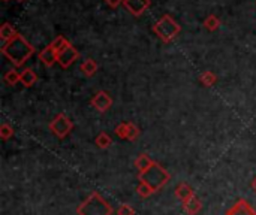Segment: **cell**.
Masks as SVG:
<instances>
[{
	"label": "cell",
	"instance_id": "cell-1",
	"mask_svg": "<svg viewBox=\"0 0 256 215\" xmlns=\"http://www.w3.org/2000/svg\"><path fill=\"white\" fill-rule=\"evenodd\" d=\"M2 54L12 64H15L16 67H20V66H22L34 54V48L32 46V43L24 36H21L18 33L14 39H10L9 42L3 43Z\"/></svg>",
	"mask_w": 256,
	"mask_h": 215
},
{
	"label": "cell",
	"instance_id": "cell-2",
	"mask_svg": "<svg viewBox=\"0 0 256 215\" xmlns=\"http://www.w3.org/2000/svg\"><path fill=\"white\" fill-rule=\"evenodd\" d=\"M152 30H153V33H154L162 42L168 43V42L174 40V39L180 34L182 25L174 19L172 15L165 13V15H162V16L153 24V28H152Z\"/></svg>",
	"mask_w": 256,
	"mask_h": 215
},
{
	"label": "cell",
	"instance_id": "cell-3",
	"mask_svg": "<svg viewBox=\"0 0 256 215\" xmlns=\"http://www.w3.org/2000/svg\"><path fill=\"white\" fill-rule=\"evenodd\" d=\"M138 177H140V183L147 184L153 192L160 190L168 183V180H170V174L156 162L147 171L138 174Z\"/></svg>",
	"mask_w": 256,
	"mask_h": 215
},
{
	"label": "cell",
	"instance_id": "cell-4",
	"mask_svg": "<svg viewBox=\"0 0 256 215\" xmlns=\"http://www.w3.org/2000/svg\"><path fill=\"white\" fill-rule=\"evenodd\" d=\"M78 215H111L112 208L98 193H92L76 210Z\"/></svg>",
	"mask_w": 256,
	"mask_h": 215
},
{
	"label": "cell",
	"instance_id": "cell-5",
	"mask_svg": "<svg viewBox=\"0 0 256 215\" xmlns=\"http://www.w3.org/2000/svg\"><path fill=\"white\" fill-rule=\"evenodd\" d=\"M74 129V123L64 115V114H58L54 117V120L50 123V130L52 132V135H56L58 139L66 138Z\"/></svg>",
	"mask_w": 256,
	"mask_h": 215
},
{
	"label": "cell",
	"instance_id": "cell-6",
	"mask_svg": "<svg viewBox=\"0 0 256 215\" xmlns=\"http://www.w3.org/2000/svg\"><path fill=\"white\" fill-rule=\"evenodd\" d=\"M90 105L99 112H106L112 106V97L106 91L100 90L90 99Z\"/></svg>",
	"mask_w": 256,
	"mask_h": 215
},
{
	"label": "cell",
	"instance_id": "cell-7",
	"mask_svg": "<svg viewBox=\"0 0 256 215\" xmlns=\"http://www.w3.org/2000/svg\"><path fill=\"white\" fill-rule=\"evenodd\" d=\"M80 58V51L74 46V45H69L64 51H62L57 57V63L63 67V69H68L72 63H75L76 60Z\"/></svg>",
	"mask_w": 256,
	"mask_h": 215
},
{
	"label": "cell",
	"instance_id": "cell-8",
	"mask_svg": "<svg viewBox=\"0 0 256 215\" xmlns=\"http://www.w3.org/2000/svg\"><path fill=\"white\" fill-rule=\"evenodd\" d=\"M123 4L134 16H140L152 6V0H124Z\"/></svg>",
	"mask_w": 256,
	"mask_h": 215
},
{
	"label": "cell",
	"instance_id": "cell-9",
	"mask_svg": "<svg viewBox=\"0 0 256 215\" xmlns=\"http://www.w3.org/2000/svg\"><path fill=\"white\" fill-rule=\"evenodd\" d=\"M226 215H256V211L246 199H240L226 211Z\"/></svg>",
	"mask_w": 256,
	"mask_h": 215
},
{
	"label": "cell",
	"instance_id": "cell-10",
	"mask_svg": "<svg viewBox=\"0 0 256 215\" xmlns=\"http://www.w3.org/2000/svg\"><path fill=\"white\" fill-rule=\"evenodd\" d=\"M38 57H39V60H40L45 66L51 67L54 63H57V57H58V54L54 51V48H52L51 45H48V46H45V48L38 54Z\"/></svg>",
	"mask_w": 256,
	"mask_h": 215
},
{
	"label": "cell",
	"instance_id": "cell-11",
	"mask_svg": "<svg viewBox=\"0 0 256 215\" xmlns=\"http://www.w3.org/2000/svg\"><path fill=\"white\" fill-rule=\"evenodd\" d=\"M201 208H202V204H201V201L195 195L183 202V210L186 211L188 215H196L201 211Z\"/></svg>",
	"mask_w": 256,
	"mask_h": 215
},
{
	"label": "cell",
	"instance_id": "cell-12",
	"mask_svg": "<svg viewBox=\"0 0 256 215\" xmlns=\"http://www.w3.org/2000/svg\"><path fill=\"white\" fill-rule=\"evenodd\" d=\"M21 73V84L24 85V87H33L34 84H36V81H38V75L33 72V69H30V67H26L24 70H21L20 72Z\"/></svg>",
	"mask_w": 256,
	"mask_h": 215
},
{
	"label": "cell",
	"instance_id": "cell-13",
	"mask_svg": "<svg viewBox=\"0 0 256 215\" xmlns=\"http://www.w3.org/2000/svg\"><path fill=\"white\" fill-rule=\"evenodd\" d=\"M195 193H194V190H192V187L189 186V184H186V183H180L177 187H176V196H177V199H180L182 202H184L186 199H189L190 196H194Z\"/></svg>",
	"mask_w": 256,
	"mask_h": 215
},
{
	"label": "cell",
	"instance_id": "cell-14",
	"mask_svg": "<svg viewBox=\"0 0 256 215\" xmlns=\"http://www.w3.org/2000/svg\"><path fill=\"white\" fill-rule=\"evenodd\" d=\"M98 63L93 60V58H87V60H84L82 63H81V66H80V69H81V72L86 75V76H93L96 72H98Z\"/></svg>",
	"mask_w": 256,
	"mask_h": 215
},
{
	"label": "cell",
	"instance_id": "cell-15",
	"mask_svg": "<svg viewBox=\"0 0 256 215\" xmlns=\"http://www.w3.org/2000/svg\"><path fill=\"white\" fill-rule=\"evenodd\" d=\"M18 34V31L14 28V25H10L9 22H4L2 27H0V37H2V40L6 43V42H9L10 39H14L15 36Z\"/></svg>",
	"mask_w": 256,
	"mask_h": 215
},
{
	"label": "cell",
	"instance_id": "cell-16",
	"mask_svg": "<svg viewBox=\"0 0 256 215\" xmlns=\"http://www.w3.org/2000/svg\"><path fill=\"white\" fill-rule=\"evenodd\" d=\"M153 163H154V162L148 157V154H140L138 159L135 160V166H136V169H138V174L147 171Z\"/></svg>",
	"mask_w": 256,
	"mask_h": 215
},
{
	"label": "cell",
	"instance_id": "cell-17",
	"mask_svg": "<svg viewBox=\"0 0 256 215\" xmlns=\"http://www.w3.org/2000/svg\"><path fill=\"white\" fill-rule=\"evenodd\" d=\"M52 48H54V51L57 52V54H60L62 51H64L69 45H72L64 36H57L56 39H52V42L50 43Z\"/></svg>",
	"mask_w": 256,
	"mask_h": 215
},
{
	"label": "cell",
	"instance_id": "cell-18",
	"mask_svg": "<svg viewBox=\"0 0 256 215\" xmlns=\"http://www.w3.org/2000/svg\"><path fill=\"white\" fill-rule=\"evenodd\" d=\"M200 82L206 87H213L218 82V76L212 70H206L200 75Z\"/></svg>",
	"mask_w": 256,
	"mask_h": 215
},
{
	"label": "cell",
	"instance_id": "cell-19",
	"mask_svg": "<svg viewBox=\"0 0 256 215\" xmlns=\"http://www.w3.org/2000/svg\"><path fill=\"white\" fill-rule=\"evenodd\" d=\"M94 142H96V145H98L100 150H106V148H108V147L112 144V139H111V136H110L108 133H105V132H100V133L96 136Z\"/></svg>",
	"mask_w": 256,
	"mask_h": 215
},
{
	"label": "cell",
	"instance_id": "cell-20",
	"mask_svg": "<svg viewBox=\"0 0 256 215\" xmlns=\"http://www.w3.org/2000/svg\"><path fill=\"white\" fill-rule=\"evenodd\" d=\"M204 27L210 31H214L220 27V19L219 16H216L214 13H210L206 19H204Z\"/></svg>",
	"mask_w": 256,
	"mask_h": 215
},
{
	"label": "cell",
	"instance_id": "cell-21",
	"mask_svg": "<svg viewBox=\"0 0 256 215\" xmlns=\"http://www.w3.org/2000/svg\"><path fill=\"white\" fill-rule=\"evenodd\" d=\"M3 79H4V82L8 85H15V84H18L21 81V73L18 70H15V69H10V70H8L4 73Z\"/></svg>",
	"mask_w": 256,
	"mask_h": 215
},
{
	"label": "cell",
	"instance_id": "cell-22",
	"mask_svg": "<svg viewBox=\"0 0 256 215\" xmlns=\"http://www.w3.org/2000/svg\"><path fill=\"white\" fill-rule=\"evenodd\" d=\"M140 129L136 124L134 123H128V136H126V141H136L138 136H140Z\"/></svg>",
	"mask_w": 256,
	"mask_h": 215
},
{
	"label": "cell",
	"instance_id": "cell-23",
	"mask_svg": "<svg viewBox=\"0 0 256 215\" xmlns=\"http://www.w3.org/2000/svg\"><path fill=\"white\" fill-rule=\"evenodd\" d=\"M12 136H14V129H12L9 124L3 123V124L0 126V138H2L3 141H8V139H10Z\"/></svg>",
	"mask_w": 256,
	"mask_h": 215
},
{
	"label": "cell",
	"instance_id": "cell-24",
	"mask_svg": "<svg viewBox=\"0 0 256 215\" xmlns=\"http://www.w3.org/2000/svg\"><path fill=\"white\" fill-rule=\"evenodd\" d=\"M136 192H138V195H140L141 198H148V196H152V195L154 193V192H153L147 184H144V183H140V184H138Z\"/></svg>",
	"mask_w": 256,
	"mask_h": 215
},
{
	"label": "cell",
	"instance_id": "cell-25",
	"mask_svg": "<svg viewBox=\"0 0 256 215\" xmlns=\"http://www.w3.org/2000/svg\"><path fill=\"white\" fill-rule=\"evenodd\" d=\"M116 135H117L120 139H126V136H128V123H120V124L116 127Z\"/></svg>",
	"mask_w": 256,
	"mask_h": 215
},
{
	"label": "cell",
	"instance_id": "cell-26",
	"mask_svg": "<svg viewBox=\"0 0 256 215\" xmlns=\"http://www.w3.org/2000/svg\"><path fill=\"white\" fill-rule=\"evenodd\" d=\"M117 215H135V210L129 204H123L117 210Z\"/></svg>",
	"mask_w": 256,
	"mask_h": 215
},
{
	"label": "cell",
	"instance_id": "cell-27",
	"mask_svg": "<svg viewBox=\"0 0 256 215\" xmlns=\"http://www.w3.org/2000/svg\"><path fill=\"white\" fill-rule=\"evenodd\" d=\"M124 0H105V3L110 6V7H112V9H116V7H118L122 3H123Z\"/></svg>",
	"mask_w": 256,
	"mask_h": 215
},
{
	"label": "cell",
	"instance_id": "cell-28",
	"mask_svg": "<svg viewBox=\"0 0 256 215\" xmlns=\"http://www.w3.org/2000/svg\"><path fill=\"white\" fill-rule=\"evenodd\" d=\"M250 186H252L254 192H255V193H256V177H255V178H254V181H252V184H250Z\"/></svg>",
	"mask_w": 256,
	"mask_h": 215
},
{
	"label": "cell",
	"instance_id": "cell-29",
	"mask_svg": "<svg viewBox=\"0 0 256 215\" xmlns=\"http://www.w3.org/2000/svg\"><path fill=\"white\" fill-rule=\"evenodd\" d=\"M16 1H24V0H16Z\"/></svg>",
	"mask_w": 256,
	"mask_h": 215
}]
</instances>
